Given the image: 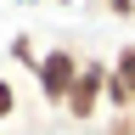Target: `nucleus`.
<instances>
[{
	"label": "nucleus",
	"mask_w": 135,
	"mask_h": 135,
	"mask_svg": "<svg viewBox=\"0 0 135 135\" xmlns=\"http://www.w3.org/2000/svg\"><path fill=\"white\" fill-rule=\"evenodd\" d=\"M79 68H84V56L73 45H51V51H40V68H34V84H40V101L45 107H68V90H73V79H79Z\"/></svg>",
	"instance_id": "nucleus-1"
},
{
	"label": "nucleus",
	"mask_w": 135,
	"mask_h": 135,
	"mask_svg": "<svg viewBox=\"0 0 135 135\" xmlns=\"http://www.w3.org/2000/svg\"><path fill=\"white\" fill-rule=\"evenodd\" d=\"M107 84H113V62H101V56H84L79 68V79H73V90H68V118L73 124H96V113H101V101H107Z\"/></svg>",
	"instance_id": "nucleus-2"
},
{
	"label": "nucleus",
	"mask_w": 135,
	"mask_h": 135,
	"mask_svg": "<svg viewBox=\"0 0 135 135\" xmlns=\"http://www.w3.org/2000/svg\"><path fill=\"white\" fill-rule=\"evenodd\" d=\"M113 84L135 101V45H118V56H113Z\"/></svg>",
	"instance_id": "nucleus-3"
},
{
	"label": "nucleus",
	"mask_w": 135,
	"mask_h": 135,
	"mask_svg": "<svg viewBox=\"0 0 135 135\" xmlns=\"http://www.w3.org/2000/svg\"><path fill=\"white\" fill-rule=\"evenodd\" d=\"M17 107H23V101H17V84L0 73V124H11V118H17Z\"/></svg>",
	"instance_id": "nucleus-4"
},
{
	"label": "nucleus",
	"mask_w": 135,
	"mask_h": 135,
	"mask_svg": "<svg viewBox=\"0 0 135 135\" xmlns=\"http://www.w3.org/2000/svg\"><path fill=\"white\" fill-rule=\"evenodd\" d=\"M11 56L23 62L28 73H34V68H40V51H34V40H28V34H17V40H11Z\"/></svg>",
	"instance_id": "nucleus-5"
},
{
	"label": "nucleus",
	"mask_w": 135,
	"mask_h": 135,
	"mask_svg": "<svg viewBox=\"0 0 135 135\" xmlns=\"http://www.w3.org/2000/svg\"><path fill=\"white\" fill-rule=\"evenodd\" d=\"M107 135H135V113H113V129Z\"/></svg>",
	"instance_id": "nucleus-6"
},
{
	"label": "nucleus",
	"mask_w": 135,
	"mask_h": 135,
	"mask_svg": "<svg viewBox=\"0 0 135 135\" xmlns=\"http://www.w3.org/2000/svg\"><path fill=\"white\" fill-rule=\"evenodd\" d=\"M107 11L113 17H135V0H107Z\"/></svg>",
	"instance_id": "nucleus-7"
},
{
	"label": "nucleus",
	"mask_w": 135,
	"mask_h": 135,
	"mask_svg": "<svg viewBox=\"0 0 135 135\" xmlns=\"http://www.w3.org/2000/svg\"><path fill=\"white\" fill-rule=\"evenodd\" d=\"M56 6H68V0H56Z\"/></svg>",
	"instance_id": "nucleus-8"
}]
</instances>
